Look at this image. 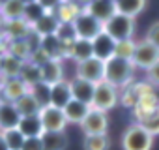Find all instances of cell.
<instances>
[{
	"label": "cell",
	"instance_id": "28",
	"mask_svg": "<svg viewBox=\"0 0 159 150\" xmlns=\"http://www.w3.org/2000/svg\"><path fill=\"white\" fill-rule=\"evenodd\" d=\"M15 107H17V111H19V115L21 116H32V115H39V111H41V105L36 101V98L28 92V94H25L21 100H17L15 101Z\"/></svg>",
	"mask_w": 159,
	"mask_h": 150
},
{
	"label": "cell",
	"instance_id": "12",
	"mask_svg": "<svg viewBox=\"0 0 159 150\" xmlns=\"http://www.w3.org/2000/svg\"><path fill=\"white\" fill-rule=\"evenodd\" d=\"M64 56L73 58L77 64H79V62H84V60H88V58H92V56H94L92 41L77 38L75 41H71V43L64 45Z\"/></svg>",
	"mask_w": 159,
	"mask_h": 150
},
{
	"label": "cell",
	"instance_id": "14",
	"mask_svg": "<svg viewBox=\"0 0 159 150\" xmlns=\"http://www.w3.org/2000/svg\"><path fill=\"white\" fill-rule=\"evenodd\" d=\"M86 13H90L92 17H96L98 21L105 23L109 21L114 13H116V6L114 0H90V2L83 8Z\"/></svg>",
	"mask_w": 159,
	"mask_h": 150
},
{
	"label": "cell",
	"instance_id": "19",
	"mask_svg": "<svg viewBox=\"0 0 159 150\" xmlns=\"http://www.w3.org/2000/svg\"><path fill=\"white\" fill-rule=\"evenodd\" d=\"M62 111H64V116H66L67 124H79L81 126V122L84 120V116L90 111V105H86L83 101H77V100H71Z\"/></svg>",
	"mask_w": 159,
	"mask_h": 150
},
{
	"label": "cell",
	"instance_id": "18",
	"mask_svg": "<svg viewBox=\"0 0 159 150\" xmlns=\"http://www.w3.org/2000/svg\"><path fill=\"white\" fill-rule=\"evenodd\" d=\"M71 83V94H73V100L77 101H83L86 105H92V100H94V92H96V85L84 81V79H79L75 77Z\"/></svg>",
	"mask_w": 159,
	"mask_h": 150
},
{
	"label": "cell",
	"instance_id": "8",
	"mask_svg": "<svg viewBox=\"0 0 159 150\" xmlns=\"http://www.w3.org/2000/svg\"><path fill=\"white\" fill-rule=\"evenodd\" d=\"M38 116L41 120L45 131H64L66 126H67V120L64 116V111L58 109V107H52V105L41 107V111H39Z\"/></svg>",
	"mask_w": 159,
	"mask_h": 150
},
{
	"label": "cell",
	"instance_id": "41",
	"mask_svg": "<svg viewBox=\"0 0 159 150\" xmlns=\"http://www.w3.org/2000/svg\"><path fill=\"white\" fill-rule=\"evenodd\" d=\"M0 150H10L8 144H6V141H4V137H2V133H0Z\"/></svg>",
	"mask_w": 159,
	"mask_h": 150
},
{
	"label": "cell",
	"instance_id": "17",
	"mask_svg": "<svg viewBox=\"0 0 159 150\" xmlns=\"http://www.w3.org/2000/svg\"><path fill=\"white\" fill-rule=\"evenodd\" d=\"M71 100H73L71 83H69L67 79H62L60 83H56V85L51 87V105H52V107L64 109Z\"/></svg>",
	"mask_w": 159,
	"mask_h": 150
},
{
	"label": "cell",
	"instance_id": "36",
	"mask_svg": "<svg viewBox=\"0 0 159 150\" xmlns=\"http://www.w3.org/2000/svg\"><path fill=\"white\" fill-rule=\"evenodd\" d=\"M140 126L150 133V135H159V111L155 113V115H152L150 118H146L144 122H140Z\"/></svg>",
	"mask_w": 159,
	"mask_h": 150
},
{
	"label": "cell",
	"instance_id": "46",
	"mask_svg": "<svg viewBox=\"0 0 159 150\" xmlns=\"http://www.w3.org/2000/svg\"><path fill=\"white\" fill-rule=\"evenodd\" d=\"M2 23H4V21H2V17H0V26H2Z\"/></svg>",
	"mask_w": 159,
	"mask_h": 150
},
{
	"label": "cell",
	"instance_id": "26",
	"mask_svg": "<svg viewBox=\"0 0 159 150\" xmlns=\"http://www.w3.org/2000/svg\"><path fill=\"white\" fill-rule=\"evenodd\" d=\"M114 6H116V13L135 19L146 8V0H114Z\"/></svg>",
	"mask_w": 159,
	"mask_h": 150
},
{
	"label": "cell",
	"instance_id": "3",
	"mask_svg": "<svg viewBox=\"0 0 159 150\" xmlns=\"http://www.w3.org/2000/svg\"><path fill=\"white\" fill-rule=\"evenodd\" d=\"M153 135H150L139 122L131 124L122 135V148L124 150H152Z\"/></svg>",
	"mask_w": 159,
	"mask_h": 150
},
{
	"label": "cell",
	"instance_id": "9",
	"mask_svg": "<svg viewBox=\"0 0 159 150\" xmlns=\"http://www.w3.org/2000/svg\"><path fill=\"white\" fill-rule=\"evenodd\" d=\"M81 128H83L84 135H103V133H107V128H109L107 113L90 107L88 115L81 122Z\"/></svg>",
	"mask_w": 159,
	"mask_h": 150
},
{
	"label": "cell",
	"instance_id": "45",
	"mask_svg": "<svg viewBox=\"0 0 159 150\" xmlns=\"http://www.w3.org/2000/svg\"><path fill=\"white\" fill-rule=\"evenodd\" d=\"M8 2V0H0V6H2V4H6Z\"/></svg>",
	"mask_w": 159,
	"mask_h": 150
},
{
	"label": "cell",
	"instance_id": "13",
	"mask_svg": "<svg viewBox=\"0 0 159 150\" xmlns=\"http://www.w3.org/2000/svg\"><path fill=\"white\" fill-rule=\"evenodd\" d=\"M92 51H94V56H96V58L107 62V60H111V58L114 56V53H116V41H114L109 34L101 32L99 36H96V38L92 40Z\"/></svg>",
	"mask_w": 159,
	"mask_h": 150
},
{
	"label": "cell",
	"instance_id": "31",
	"mask_svg": "<svg viewBox=\"0 0 159 150\" xmlns=\"http://www.w3.org/2000/svg\"><path fill=\"white\" fill-rule=\"evenodd\" d=\"M30 94L36 98V101H38L41 107L51 105V87H49L47 83L39 81V83L32 85V87H30Z\"/></svg>",
	"mask_w": 159,
	"mask_h": 150
},
{
	"label": "cell",
	"instance_id": "39",
	"mask_svg": "<svg viewBox=\"0 0 159 150\" xmlns=\"http://www.w3.org/2000/svg\"><path fill=\"white\" fill-rule=\"evenodd\" d=\"M146 75H148V83H150V85L159 87V62L153 64L150 69H146Z\"/></svg>",
	"mask_w": 159,
	"mask_h": 150
},
{
	"label": "cell",
	"instance_id": "4",
	"mask_svg": "<svg viewBox=\"0 0 159 150\" xmlns=\"http://www.w3.org/2000/svg\"><path fill=\"white\" fill-rule=\"evenodd\" d=\"M120 101V94H118V88H114L112 85L109 83H99L96 85V92H94V100H92V109H98V111H111L118 105Z\"/></svg>",
	"mask_w": 159,
	"mask_h": 150
},
{
	"label": "cell",
	"instance_id": "25",
	"mask_svg": "<svg viewBox=\"0 0 159 150\" xmlns=\"http://www.w3.org/2000/svg\"><path fill=\"white\" fill-rule=\"evenodd\" d=\"M23 64L25 60H19L8 53L2 54V64H0V71L6 79H11V77H19L21 75V69H23Z\"/></svg>",
	"mask_w": 159,
	"mask_h": 150
},
{
	"label": "cell",
	"instance_id": "32",
	"mask_svg": "<svg viewBox=\"0 0 159 150\" xmlns=\"http://www.w3.org/2000/svg\"><path fill=\"white\" fill-rule=\"evenodd\" d=\"M47 12L43 10V6L38 2V0H36V2H30V4H25V13H23V19L32 26L36 21H39L43 15H45Z\"/></svg>",
	"mask_w": 159,
	"mask_h": 150
},
{
	"label": "cell",
	"instance_id": "5",
	"mask_svg": "<svg viewBox=\"0 0 159 150\" xmlns=\"http://www.w3.org/2000/svg\"><path fill=\"white\" fill-rule=\"evenodd\" d=\"M73 26H75L77 38L88 40V41H92L96 36H99L103 32V23L98 21L96 17H92L90 13H86L84 10L77 15V19L73 21Z\"/></svg>",
	"mask_w": 159,
	"mask_h": 150
},
{
	"label": "cell",
	"instance_id": "33",
	"mask_svg": "<svg viewBox=\"0 0 159 150\" xmlns=\"http://www.w3.org/2000/svg\"><path fill=\"white\" fill-rule=\"evenodd\" d=\"M0 133H2V137H4V141H6V144H8L10 150H21L23 144H25V141H26V137H25L17 128H15V129L0 131Z\"/></svg>",
	"mask_w": 159,
	"mask_h": 150
},
{
	"label": "cell",
	"instance_id": "20",
	"mask_svg": "<svg viewBox=\"0 0 159 150\" xmlns=\"http://www.w3.org/2000/svg\"><path fill=\"white\" fill-rule=\"evenodd\" d=\"M58 26H60V21L56 19V15H54L52 12H47L39 21H36V23L32 25V30L38 32L41 38H45V36H52V34H56Z\"/></svg>",
	"mask_w": 159,
	"mask_h": 150
},
{
	"label": "cell",
	"instance_id": "40",
	"mask_svg": "<svg viewBox=\"0 0 159 150\" xmlns=\"http://www.w3.org/2000/svg\"><path fill=\"white\" fill-rule=\"evenodd\" d=\"M38 2L43 6V10L45 12H54L60 4H64L66 0H38Z\"/></svg>",
	"mask_w": 159,
	"mask_h": 150
},
{
	"label": "cell",
	"instance_id": "1",
	"mask_svg": "<svg viewBox=\"0 0 159 150\" xmlns=\"http://www.w3.org/2000/svg\"><path fill=\"white\" fill-rule=\"evenodd\" d=\"M135 66L131 60H124L120 56H112L105 62V83L114 88H125L133 83Z\"/></svg>",
	"mask_w": 159,
	"mask_h": 150
},
{
	"label": "cell",
	"instance_id": "42",
	"mask_svg": "<svg viewBox=\"0 0 159 150\" xmlns=\"http://www.w3.org/2000/svg\"><path fill=\"white\" fill-rule=\"evenodd\" d=\"M4 81H6V77L2 75V71H0V90H2V87H4Z\"/></svg>",
	"mask_w": 159,
	"mask_h": 150
},
{
	"label": "cell",
	"instance_id": "30",
	"mask_svg": "<svg viewBox=\"0 0 159 150\" xmlns=\"http://www.w3.org/2000/svg\"><path fill=\"white\" fill-rule=\"evenodd\" d=\"M83 148L84 150H109L111 148V139L107 137V133H103V135H84Z\"/></svg>",
	"mask_w": 159,
	"mask_h": 150
},
{
	"label": "cell",
	"instance_id": "15",
	"mask_svg": "<svg viewBox=\"0 0 159 150\" xmlns=\"http://www.w3.org/2000/svg\"><path fill=\"white\" fill-rule=\"evenodd\" d=\"M21 122V115L15 107V103L0 100V131L15 129Z\"/></svg>",
	"mask_w": 159,
	"mask_h": 150
},
{
	"label": "cell",
	"instance_id": "29",
	"mask_svg": "<svg viewBox=\"0 0 159 150\" xmlns=\"http://www.w3.org/2000/svg\"><path fill=\"white\" fill-rule=\"evenodd\" d=\"M19 77H21L28 87H32V85H36V83L41 81V68H39L38 64L26 60V62L23 64V69H21V75H19Z\"/></svg>",
	"mask_w": 159,
	"mask_h": 150
},
{
	"label": "cell",
	"instance_id": "2",
	"mask_svg": "<svg viewBox=\"0 0 159 150\" xmlns=\"http://www.w3.org/2000/svg\"><path fill=\"white\" fill-rule=\"evenodd\" d=\"M103 32L109 34L116 43L124 41V40H133L135 34V19L122 15V13H114L109 21L103 23Z\"/></svg>",
	"mask_w": 159,
	"mask_h": 150
},
{
	"label": "cell",
	"instance_id": "7",
	"mask_svg": "<svg viewBox=\"0 0 159 150\" xmlns=\"http://www.w3.org/2000/svg\"><path fill=\"white\" fill-rule=\"evenodd\" d=\"M133 66L135 68H140V69H150L153 64L159 62V49L155 45H152L150 41L142 40L137 43L135 47V54L131 58Z\"/></svg>",
	"mask_w": 159,
	"mask_h": 150
},
{
	"label": "cell",
	"instance_id": "35",
	"mask_svg": "<svg viewBox=\"0 0 159 150\" xmlns=\"http://www.w3.org/2000/svg\"><path fill=\"white\" fill-rule=\"evenodd\" d=\"M135 47H137V43H135L133 40L118 41V43H116V53H114V56H120V58H124V60H131L133 54H135Z\"/></svg>",
	"mask_w": 159,
	"mask_h": 150
},
{
	"label": "cell",
	"instance_id": "23",
	"mask_svg": "<svg viewBox=\"0 0 159 150\" xmlns=\"http://www.w3.org/2000/svg\"><path fill=\"white\" fill-rule=\"evenodd\" d=\"M41 143H43V150H66L67 135L66 131H43Z\"/></svg>",
	"mask_w": 159,
	"mask_h": 150
},
{
	"label": "cell",
	"instance_id": "22",
	"mask_svg": "<svg viewBox=\"0 0 159 150\" xmlns=\"http://www.w3.org/2000/svg\"><path fill=\"white\" fill-rule=\"evenodd\" d=\"M30 30H32V26L25 19H15V21L4 23V36H8V40H25L30 34Z\"/></svg>",
	"mask_w": 159,
	"mask_h": 150
},
{
	"label": "cell",
	"instance_id": "21",
	"mask_svg": "<svg viewBox=\"0 0 159 150\" xmlns=\"http://www.w3.org/2000/svg\"><path fill=\"white\" fill-rule=\"evenodd\" d=\"M17 129L28 139V137H41L43 135V124L39 120L38 115H32V116H21V122L17 126Z\"/></svg>",
	"mask_w": 159,
	"mask_h": 150
},
{
	"label": "cell",
	"instance_id": "16",
	"mask_svg": "<svg viewBox=\"0 0 159 150\" xmlns=\"http://www.w3.org/2000/svg\"><path fill=\"white\" fill-rule=\"evenodd\" d=\"M39 68H41V81L47 83L49 87H52V85H56L64 79L62 58H51L45 64H41Z\"/></svg>",
	"mask_w": 159,
	"mask_h": 150
},
{
	"label": "cell",
	"instance_id": "11",
	"mask_svg": "<svg viewBox=\"0 0 159 150\" xmlns=\"http://www.w3.org/2000/svg\"><path fill=\"white\" fill-rule=\"evenodd\" d=\"M28 92H30V87L21 77H11V79L4 81V87H2V90H0V100L15 103L17 100H21Z\"/></svg>",
	"mask_w": 159,
	"mask_h": 150
},
{
	"label": "cell",
	"instance_id": "37",
	"mask_svg": "<svg viewBox=\"0 0 159 150\" xmlns=\"http://www.w3.org/2000/svg\"><path fill=\"white\" fill-rule=\"evenodd\" d=\"M146 41H150L152 45H155L159 49V21H155L150 28H148V34H146Z\"/></svg>",
	"mask_w": 159,
	"mask_h": 150
},
{
	"label": "cell",
	"instance_id": "10",
	"mask_svg": "<svg viewBox=\"0 0 159 150\" xmlns=\"http://www.w3.org/2000/svg\"><path fill=\"white\" fill-rule=\"evenodd\" d=\"M152 92H153V88H152L150 83H131L129 87L124 88V92L120 96V103L124 107L135 109L137 103H139V100L142 96H146V94H152Z\"/></svg>",
	"mask_w": 159,
	"mask_h": 150
},
{
	"label": "cell",
	"instance_id": "38",
	"mask_svg": "<svg viewBox=\"0 0 159 150\" xmlns=\"http://www.w3.org/2000/svg\"><path fill=\"white\" fill-rule=\"evenodd\" d=\"M21 150H43V143H41V137H28L23 144Z\"/></svg>",
	"mask_w": 159,
	"mask_h": 150
},
{
	"label": "cell",
	"instance_id": "27",
	"mask_svg": "<svg viewBox=\"0 0 159 150\" xmlns=\"http://www.w3.org/2000/svg\"><path fill=\"white\" fill-rule=\"evenodd\" d=\"M23 13H25V4L21 0H8L6 4L0 6V17H2L4 23L23 19Z\"/></svg>",
	"mask_w": 159,
	"mask_h": 150
},
{
	"label": "cell",
	"instance_id": "43",
	"mask_svg": "<svg viewBox=\"0 0 159 150\" xmlns=\"http://www.w3.org/2000/svg\"><path fill=\"white\" fill-rule=\"evenodd\" d=\"M77 2H81V4H83V8H84V6H86V4L90 2V0H77Z\"/></svg>",
	"mask_w": 159,
	"mask_h": 150
},
{
	"label": "cell",
	"instance_id": "6",
	"mask_svg": "<svg viewBox=\"0 0 159 150\" xmlns=\"http://www.w3.org/2000/svg\"><path fill=\"white\" fill-rule=\"evenodd\" d=\"M77 77L79 79H84L92 85H99L105 81V62L92 56L84 62H79L77 64Z\"/></svg>",
	"mask_w": 159,
	"mask_h": 150
},
{
	"label": "cell",
	"instance_id": "44",
	"mask_svg": "<svg viewBox=\"0 0 159 150\" xmlns=\"http://www.w3.org/2000/svg\"><path fill=\"white\" fill-rule=\"evenodd\" d=\"M23 4H30V2H36V0H21Z\"/></svg>",
	"mask_w": 159,
	"mask_h": 150
},
{
	"label": "cell",
	"instance_id": "34",
	"mask_svg": "<svg viewBox=\"0 0 159 150\" xmlns=\"http://www.w3.org/2000/svg\"><path fill=\"white\" fill-rule=\"evenodd\" d=\"M56 38H58L64 45L75 41V40H77V34H75L73 23H60V26H58V30H56Z\"/></svg>",
	"mask_w": 159,
	"mask_h": 150
},
{
	"label": "cell",
	"instance_id": "24",
	"mask_svg": "<svg viewBox=\"0 0 159 150\" xmlns=\"http://www.w3.org/2000/svg\"><path fill=\"white\" fill-rule=\"evenodd\" d=\"M83 12V8L79 6L77 2H71V0H66L64 4H60L52 13L56 15V19L60 23H73L77 19V15Z\"/></svg>",
	"mask_w": 159,
	"mask_h": 150
}]
</instances>
